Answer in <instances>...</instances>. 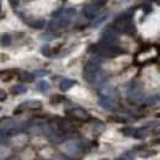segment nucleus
<instances>
[{"label": "nucleus", "instance_id": "28", "mask_svg": "<svg viewBox=\"0 0 160 160\" xmlns=\"http://www.w3.org/2000/svg\"><path fill=\"white\" fill-rule=\"evenodd\" d=\"M56 160H69V159H68L65 155H60V157H58V158H57Z\"/></svg>", "mask_w": 160, "mask_h": 160}, {"label": "nucleus", "instance_id": "12", "mask_svg": "<svg viewBox=\"0 0 160 160\" xmlns=\"http://www.w3.org/2000/svg\"><path fill=\"white\" fill-rule=\"evenodd\" d=\"M23 103V106L26 107V110L27 108H32V110H35V108H40L41 107V101H36V100H30V101H26V102H22Z\"/></svg>", "mask_w": 160, "mask_h": 160}, {"label": "nucleus", "instance_id": "5", "mask_svg": "<svg viewBox=\"0 0 160 160\" xmlns=\"http://www.w3.org/2000/svg\"><path fill=\"white\" fill-rule=\"evenodd\" d=\"M117 41V33L113 28L108 27L102 32V37H101V42L103 43H108V44H115V42Z\"/></svg>", "mask_w": 160, "mask_h": 160}, {"label": "nucleus", "instance_id": "6", "mask_svg": "<svg viewBox=\"0 0 160 160\" xmlns=\"http://www.w3.org/2000/svg\"><path fill=\"white\" fill-rule=\"evenodd\" d=\"M129 100L132 102H136V103L142 102L144 100V92H143L142 88H139V86L132 88V90L129 91Z\"/></svg>", "mask_w": 160, "mask_h": 160}, {"label": "nucleus", "instance_id": "23", "mask_svg": "<svg viewBox=\"0 0 160 160\" xmlns=\"http://www.w3.org/2000/svg\"><path fill=\"white\" fill-rule=\"evenodd\" d=\"M64 100V98L63 96H59V95H57V96H53L52 99H51V102L53 103V105H56V103H59L60 101Z\"/></svg>", "mask_w": 160, "mask_h": 160}, {"label": "nucleus", "instance_id": "18", "mask_svg": "<svg viewBox=\"0 0 160 160\" xmlns=\"http://www.w3.org/2000/svg\"><path fill=\"white\" fill-rule=\"evenodd\" d=\"M106 19H107V14H105V15H102L101 18L96 19V20H95L94 22H92V23H91V26H92V27H98V26H100L101 23H102L103 21L106 20Z\"/></svg>", "mask_w": 160, "mask_h": 160}, {"label": "nucleus", "instance_id": "11", "mask_svg": "<svg viewBox=\"0 0 160 160\" xmlns=\"http://www.w3.org/2000/svg\"><path fill=\"white\" fill-rule=\"evenodd\" d=\"M19 78H20L21 81H25V82H32L33 79H35L33 74H31V73H28V72H20Z\"/></svg>", "mask_w": 160, "mask_h": 160}, {"label": "nucleus", "instance_id": "10", "mask_svg": "<svg viewBox=\"0 0 160 160\" xmlns=\"http://www.w3.org/2000/svg\"><path fill=\"white\" fill-rule=\"evenodd\" d=\"M10 91H11V94H14V95H21V94H25L26 91H27V88L26 86H23V85H14L11 89H10Z\"/></svg>", "mask_w": 160, "mask_h": 160}, {"label": "nucleus", "instance_id": "15", "mask_svg": "<svg viewBox=\"0 0 160 160\" xmlns=\"http://www.w3.org/2000/svg\"><path fill=\"white\" fill-rule=\"evenodd\" d=\"M0 43H1V46H9L11 43V36L9 33H4L0 37Z\"/></svg>", "mask_w": 160, "mask_h": 160}, {"label": "nucleus", "instance_id": "2", "mask_svg": "<svg viewBox=\"0 0 160 160\" xmlns=\"http://www.w3.org/2000/svg\"><path fill=\"white\" fill-rule=\"evenodd\" d=\"M20 123L12 118L4 117L0 120V132L5 136H15L20 132Z\"/></svg>", "mask_w": 160, "mask_h": 160}, {"label": "nucleus", "instance_id": "7", "mask_svg": "<svg viewBox=\"0 0 160 160\" xmlns=\"http://www.w3.org/2000/svg\"><path fill=\"white\" fill-rule=\"evenodd\" d=\"M100 5L98 4H90L88 5L85 9H84V15L88 18V19H94L98 16L99 11H100Z\"/></svg>", "mask_w": 160, "mask_h": 160}, {"label": "nucleus", "instance_id": "26", "mask_svg": "<svg viewBox=\"0 0 160 160\" xmlns=\"http://www.w3.org/2000/svg\"><path fill=\"white\" fill-rule=\"evenodd\" d=\"M5 98H6V94H5L4 91H1V90H0V101H2Z\"/></svg>", "mask_w": 160, "mask_h": 160}, {"label": "nucleus", "instance_id": "24", "mask_svg": "<svg viewBox=\"0 0 160 160\" xmlns=\"http://www.w3.org/2000/svg\"><path fill=\"white\" fill-rule=\"evenodd\" d=\"M47 74H48L47 70H36V72L33 73V77L40 78V77H44V75H47Z\"/></svg>", "mask_w": 160, "mask_h": 160}, {"label": "nucleus", "instance_id": "1", "mask_svg": "<svg viewBox=\"0 0 160 160\" xmlns=\"http://www.w3.org/2000/svg\"><path fill=\"white\" fill-rule=\"evenodd\" d=\"M98 57L99 56L92 57V59L90 60V62H88L85 68H84V78L88 80L89 82H91V84H94L96 81L99 74H100L101 60L98 59Z\"/></svg>", "mask_w": 160, "mask_h": 160}, {"label": "nucleus", "instance_id": "17", "mask_svg": "<svg viewBox=\"0 0 160 160\" xmlns=\"http://www.w3.org/2000/svg\"><path fill=\"white\" fill-rule=\"evenodd\" d=\"M44 25H46V22L43 20H36L33 21V22H30V26H32L35 28H43Z\"/></svg>", "mask_w": 160, "mask_h": 160}, {"label": "nucleus", "instance_id": "8", "mask_svg": "<svg viewBox=\"0 0 160 160\" xmlns=\"http://www.w3.org/2000/svg\"><path fill=\"white\" fill-rule=\"evenodd\" d=\"M78 82L75 81V80H72V79H63L62 81H60L59 84V89L62 90V91H68L69 89H72L74 85H77Z\"/></svg>", "mask_w": 160, "mask_h": 160}, {"label": "nucleus", "instance_id": "9", "mask_svg": "<svg viewBox=\"0 0 160 160\" xmlns=\"http://www.w3.org/2000/svg\"><path fill=\"white\" fill-rule=\"evenodd\" d=\"M99 103H100L101 107L105 108V110H112V108H113V102L110 100L107 96L102 98V99L99 101Z\"/></svg>", "mask_w": 160, "mask_h": 160}, {"label": "nucleus", "instance_id": "30", "mask_svg": "<svg viewBox=\"0 0 160 160\" xmlns=\"http://www.w3.org/2000/svg\"><path fill=\"white\" fill-rule=\"evenodd\" d=\"M0 160H10V159H0Z\"/></svg>", "mask_w": 160, "mask_h": 160}, {"label": "nucleus", "instance_id": "3", "mask_svg": "<svg viewBox=\"0 0 160 160\" xmlns=\"http://www.w3.org/2000/svg\"><path fill=\"white\" fill-rule=\"evenodd\" d=\"M63 150L69 157H79L84 152V145L79 140H67L63 145Z\"/></svg>", "mask_w": 160, "mask_h": 160}, {"label": "nucleus", "instance_id": "25", "mask_svg": "<svg viewBox=\"0 0 160 160\" xmlns=\"http://www.w3.org/2000/svg\"><path fill=\"white\" fill-rule=\"evenodd\" d=\"M9 1H10V4H11L12 6H18V4H19L20 0H9Z\"/></svg>", "mask_w": 160, "mask_h": 160}, {"label": "nucleus", "instance_id": "4", "mask_svg": "<svg viewBox=\"0 0 160 160\" xmlns=\"http://www.w3.org/2000/svg\"><path fill=\"white\" fill-rule=\"evenodd\" d=\"M65 112L74 117L75 120H79V121H89L90 120V115L81 107H72V108H67Z\"/></svg>", "mask_w": 160, "mask_h": 160}, {"label": "nucleus", "instance_id": "20", "mask_svg": "<svg viewBox=\"0 0 160 160\" xmlns=\"http://www.w3.org/2000/svg\"><path fill=\"white\" fill-rule=\"evenodd\" d=\"M158 100H159V96H158V95H155V96H150V98H148V99L145 100V103H148V105H153V103L158 102Z\"/></svg>", "mask_w": 160, "mask_h": 160}, {"label": "nucleus", "instance_id": "31", "mask_svg": "<svg viewBox=\"0 0 160 160\" xmlns=\"http://www.w3.org/2000/svg\"><path fill=\"white\" fill-rule=\"evenodd\" d=\"M0 143H1V138H0Z\"/></svg>", "mask_w": 160, "mask_h": 160}, {"label": "nucleus", "instance_id": "16", "mask_svg": "<svg viewBox=\"0 0 160 160\" xmlns=\"http://www.w3.org/2000/svg\"><path fill=\"white\" fill-rule=\"evenodd\" d=\"M65 16H68V18H70V19H73L74 16H75V14H77V10L74 9V8H68V9H65L64 10V12H63Z\"/></svg>", "mask_w": 160, "mask_h": 160}, {"label": "nucleus", "instance_id": "29", "mask_svg": "<svg viewBox=\"0 0 160 160\" xmlns=\"http://www.w3.org/2000/svg\"><path fill=\"white\" fill-rule=\"evenodd\" d=\"M143 10H145V11L148 12V11H150V10H152V6H143Z\"/></svg>", "mask_w": 160, "mask_h": 160}, {"label": "nucleus", "instance_id": "13", "mask_svg": "<svg viewBox=\"0 0 160 160\" xmlns=\"http://www.w3.org/2000/svg\"><path fill=\"white\" fill-rule=\"evenodd\" d=\"M60 27H62V26H60L58 19H57V20H52L49 22V25H48V30H49V31H53V32H54V31H58Z\"/></svg>", "mask_w": 160, "mask_h": 160}, {"label": "nucleus", "instance_id": "22", "mask_svg": "<svg viewBox=\"0 0 160 160\" xmlns=\"http://www.w3.org/2000/svg\"><path fill=\"white\" fill-rule=\"evenodd\" d=\"M42 53H43L44 56H47V57H51V56H52V52H51L49 46H44V47H42Z\"/></svg>", "mask_w": 160, "mask_h": 160}, {"label": "nucleus", "instance_id": "14", "mask_svg": "<svg viewBox=\"0 0 160 160\" xmlns=\"http://www.w3.org/2000/svg\"><path fill=\"white\" fill-rule=\"evenodd\" d=\"M49 84L47 82V81H44V80H41L40 82L37 84V89L40 90V91H42V92H46V91H48L49 90Z\"/></svg>", "mask_w": 160, "mask_h": 160}, {"label": "nucleus", "instance_id": "27", "mask_svg": "<svg viewBox=\"0 0 160 160\" xmlns=\"http://www.w3.org/2000/svg\"><path fill=\"white\" fill-rule=\"evenodd\" d=\"M95 1V4H98V5H102V4H105L106 2V0H94Z\"/></svg>", "mask_w": 160, "mask_h": 160}, {"label": "nucleus", "instance_id": "19", "mask_svg": "<svg viewBox=\"0 0 160 160\" xmlns=\"http://www.w3.org/2000/svg\"><path fill=\"white\" fill-rule=\"evenodd\" d=\"M134 131H136V128H133V127H124V128L122 129V133H123L124 136L131 137V136H133Z\"/></svg>", "mask_w": 160, "mask_h": 160}, {"label": "nucleus", "instance_id": "21", "mask_svg": "<svg viewBox=\"0 0 160 160\" xmlns=\"http://www.w3.org/2000/svg\"><path fill=\"white\" fill-rule=\"evenodd\" d=\"M121 158L123 160H133L134 159V154H133L132 152H127V153H124Z\"/></svg>", "mask_w": 160, "mask_h": 160}]
</instances>
